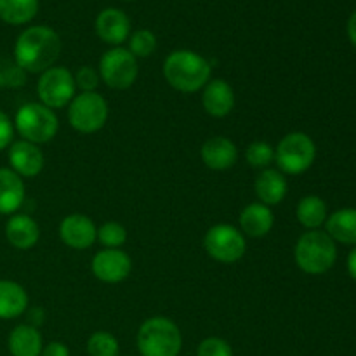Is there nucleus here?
Returning a JSON list of instances; mask_svg holds the SVG:
<instances>
[{"label": "nucleus", "mask_w": 356, "mask_h": 356, "mask_svg": "<svg viewBox=\"0 0 356 356\" xmlns=\"http://www.w3.org/2000/svg\"><path fill=\"white\" fill-rule=\"evenodd\" d=\"M61 54V38L49 26L26 28L14 45V61L28 73H44Z\"/></svg>", "instance_id": "f257e3e1"}, {"label": "nucleus", "mask_w": 356, "mask_h": 356, "mask_svg": "<svg viewBox=\"0 0 356 356\" xmlns=\"http://www.w3.org/2000/svg\"><path fill=\"white\" fill-rule=\"evenodd\" d=\"M211 63L193 51H174L163 63V76L179 92H197L211 80Z\"/></svg>", "instance_id": "f03ea898"}, {"label": "nucleus", "mask_w": 356, "mask_h": 356, "mask_svg": "<svg viewBox=\"0 0 356 356\" xmlns=\"http://www.w3.org/2000/svg\"><path fill=\"white\" fill-rule=\"evenodd\" d=\"M181 348V330L170 318L153 316L139 327L138 350L141 356H177Z\"/></svg>", "instance_id": "7ed1b4c3"}, {"label": "nucleus", "mask_w": 356, "mask_h": 356, "mask_svg": "<svg viewBox=\"0 0 356 356\" xmlns=\"http://www.w3.org/2000/svg\"><path fill=\"white\" fill-rule=\"evenodd\" d=\"M294 257L298 266L305 273L322 275L329 271L336 263V242L327 233L309 229L296 243Z\"/></svg>", "instance_id": "20e7f679"}, {"label": "nucleus", "mask_w": 356, "mask_h": 356, "mask_svg": "<svg viewBox=\"0 0 356 356\" xmlns=\"http://www.w3.org/2000/svg\"><path fill=\"white\" fill-rule=\"evenodd\" d=\"M14 125L24 141L44 145L58 134L59 120L51 108L42 103H28L17 110Z\"/></svg>", "instance_id": "39448f33"}, {"label": "nucleus", "mask_w": 356, "mask_h": 356, "mask_svg": "<svg viewBox=\"0 0 356 356\" xmlns=\"http://www.w3.org/2000/svg\"><path fill=\"white\" fill-rule=\"evenodd\" d=\"M316 159V146L313 139L305 132H291L278 143L275 149V160L282 174L306 172Z\"/></svg>", "instance_id": "423d86ee"}, {"label": "nucleus", "mask_w": 356, "mask_h": 356, "mask_svg": "<svg viewBox=\"0 0 356 356\" xmlns=\"http://www.w3.org/2000/svg\"><path fill=\"white\" fill-rule=\"evenodd\" d=\"M68 120L82 134L101 131L108 120L106 99L97 92H80L68 104Z\"/></svg>", "instance_id": "0eeeda50"}, {"label": "nucleus", "mask_w": 356, "mask_h": 356, "mask_svg": "<svg viewBox=\"0 0 356 356\" xmlns=\"http://www.w3.org/2000/svg\"><path fill=\"white\" fill-rule=\"evenodd\" d=\"M138 59L129 49L113 47L99 61V76L108 87L117 90L129 89L138 79Z\"/></svg>", "instance_id": "6e6552de"}, {"label": "nucleus", "mask_w": 356, "mask_h": 356, "mask_svg": "<svg viewBox=\"0 0 356 356\" xmlns=\"http://www.w3.org/2000/svg\"><path fill=\"white\" fill-rule=\"evenodd\" d=\"M204 249L218 263H236L245 254V236L229 225H216L205 233Z\"/></svg>", "instance_id": "1a4fd4ad"}, {"label": "nucleus", "mask_w": 356, "mask_h": 356, "mask_svg": "<svg viewBox=\"0 0 356 356\" xmlns=\"http://www.w3.org/2000/svg\"><path fill=\"white\" fill-rule=\"evenodd\" d=\"M37 92L44 106L51 108V110H59L72 103L73 97L76 96L75 79L70 70L63 68V66H52V68L45 70L38 79Z\"/></svg>", "instance_id": "9d476101"}, {"label": "nucleus", "mask_w": 356, "mask_h": 356, "mask_svg": "<svg viewBox=\"0 0 356 356\" xmlns=\"http://www.w3.org/2000/svg\"><path fill=\"white\" fill-rule=\"evenodd\" d=\"M90 270L94 277L104 284H120L131 275L132 261L124 250L103 249L92 257Z\"/></svg>", "instance_id": "9b49d317"}, {"label": "nucleus", "mask_w": 356, "mask_h": 356, "mask_svg": "<svg viewBox=\"0 0 356 356\" xmlns=\"http://www.w3.org/2000/svg\"><path fill=\"white\" fill-rule=\"evenodd\" d=\"M63 243L75 250H86L97 240V228L90 218L83 214L66 216L59 225Z\"/></svg>", "instance_id": "f8f14e48"}, {"label": "nucleus", "mask_w": 356, "mask_h": 356, "mask_svg": "<svg viewBox=\"0 0 356 356\" xmlns=\"http://www.w3.org/2000/svg\"><path fill=\"white\" fill-rule=\"evenodd\" d=\"M9 163L10 169L19 177H35L44 169L45 159L38 145L21 139L10 145Z\"/></svg>", "instance_id": "ddd939ff"}, {"label": "nucleus", "mask_w": 356, "mask_h": 356, "mask_svg": "<svg viewBox=\"0 0 356 356\" xmlns=\"http://www.w3.org/2000/svg\"><path fill=\"white\" fill-rule=\"evenodd\" d=\"M202 162L212 170H228L232 169L238 159V149L232 139L225 136H216L207 139L200 149Z\"/></svg>", "instance_id": "4468645a"}, {"label": "nucleus", "mask_w": 356, "mask_h": 356, "mask_svg": "<svg viewBox=\"0 0 356 356\" xmlns=\"http://www.w3.org/2000/svg\"><path fill=\"white\" fill-rule=\"evenodd\" d=\"M202 104L211 117L222 118L235 108V92L226 80H209L202 92Z\"/></svg>", "instance_id": "2eb2a0df"}, {"label": "nucleus", "mask_w": 356, "mask_h": 356, "mask_svg": "<svg viewBox=\"0 0 356 356\" xmlns=\"http://www.w3.org/2000/svg\"><path fill=\"white\" fill-rule=\"evenodd\" d=\"M96 33L110 45H120L131 33V21L120 9H104L96 17Z\"/></svg>", "instance_id": "dca6fc26"}, {"label": "nucleus", "mask_w": 356, "mask_h": 356, "mask_svg": "<svg viewBox=\"0 0 356 356\" xmlns=\"http://www.w3.org/2000/svg\"><path fill=\"white\" fill-rule=\"evenodd\" d=\"M273 225V211L261 202L247 205L240 214V228H242L243 236L247 235L250 238H263L271 232Z\"/></svg>", "instance_id": "f3484780"}, {"label": "nucleus", "mask_w": 356, "mask_h": 356, "mask_svg": "<svg viewBox=\"0 0 356 356\" xmlns=\"http://www.w3.org/2000/svg\"><path fill=\"white\" fill-rule=\"evenodd\" d=\"M256 195L261 204L273 207L278 205L287 195V179L284 174L277 169H263L259 176L256 177Z\"/></svg>", "instance_id": "a211bd4d"}, {"label": "nucleus", "mask_w": 356, "mask_h": 356, "mask_svg": "<svg viewBox=\"0 0 356 356\" xmlns=\"http://www.w3.org/2000/svg\"><path fill=\"white\" fill-rule=\"evenodd\" d=\"M6 236L13 247L19 250H28L40 238V228L30 216L17 214L7 221Z\"/></svg>", "instance_id": "6ab92c4d"}, {"label": "nucleus", "mask_w": 356, "mask_h": 356, "mask_svg": "<svg viewBox=\"0 0 356 356\" xmlns=\"http://www.w3.org/2000/svg\"><path fill=\"white\" fill-rule=\"evenodd\" d=\"M24 202V183L13 169H0V214H14Z\"/></svg>", "instance_id": "aec40b11"}, {"label": "nucleus", "mask_w": 356, "mask_h": 356, "mask_svg": "<svg viewBox=\"0 0 356 356\" xmlns=\"http://www.w3.org/2000/svg\"><path fill=\"white\" fill-rule=\"evenodd\" d=\"M9 351L13 356H40L44 341L33 325H17L9 336Z\"/></svg>", "instance_id": "412c9836"}, {"label": "nucleus", "mask_w": 356, "mask_h": 356, "mask_svg": "<svg viewBox=\"0 0 356 356\" xmlns=\"http://www.w3.org/2000/svg\"><path fill=\"white\" fill-rule=\"evenodd\" d=\"M28 308V294L19 284L0 280V320H13Z\"/></svg>", "instance_id": "4be33fe9"}, {"label": "nucleus", "mask_w": 356, "mask_h": 356, "mask_svg": "<svg viewBox=\"0 0 356 356\" xmlns=\"http://www.w3.org/2000/svg\"><path fill=\"white\" fill-rule=\"evenodd\" d=\"M327 235L341 243H356V209H341L327 218Z\"/></svg>", "instance_id": "5701e85b"}, {"label": "nucleus", "mask_w": 356, "mask_h": 356, "mask_svg": "<svg viewBox=\"0 0 356 356\" xmlns=\"http://www.w3.org/2000/svg\"><path fill=\"white\" fill-rule=\"evenodd\" d=\"M38 13V0H0V19L9 24H24Z\"/></svg>", "instance_id": "b1692460"}, {"label": "nucleus", "mask_w": 356, "mask_h": 356, "mask_svg": "<svg viewBox=\"0 0 356 356\" xmlns=\"http://www.w3.org/2000/svg\"><path fill=\"white\" fill-rule=\"evenodd\" d=\"M296 216L305 228L316 229L327 221V204L320 197L309 195L299 202Z\"/></svg>", "instance_id": "393cba45"}, {"label": "nucleus", "mask_w": 356, "mask_h": 356, "mask_svg": "<svg viewBox=\"0 0 356 356\" xmlns=\"http://www.w3.org/2000/svg\"><path fill=\"white\" fill-rule=\"evenodd\" d=\"M120 346L113 334L97 330L87 341V353L89 356H118Z\"/></svg>", "instance_id": "a878e982"}, {"label": "nucleus", "mask_w": 356, "mask_h": 356, "mask_svg": "<svg viewBox=\"0 0 356 356\" xmlns=\"http://www.w3.org/2000/svg\"><path fill=\"white\" fill-rule=\"evenodd\" d=\"M245 159L256 169H268L275 162V149L266 141H254L247 146Z\"/></svg>", "instance_id": "bb28decb"}, {"label": "nucleus", "mask_w": 356, "mask_h": 356, "mask_svg": "<svg viewBox=\"0 0 356 356\" xmlns=\"http://www.w3.org/2000/svg\"><path fill=\"white\" fill-rule=\"evenodd\" d=\"M156 49V37L153 35V31L149 30H138L136 33L131 35V40H129V51L138 58H148L155 52Z\"/></svg>", "instance_id": "cd10ccee"}, {"label": "nucleus", "mask_w": 356, "mask_h": 356, "mask_svg": "<svg viewBox=\"0 0 356 356\" xmlns=\"http://www.w3.org/2000/svg\"><path fill=\"white\" fill-rule=\"evenodd\" d=\"M97 240H99L101 245H104L106 249H118L125 243L127 240V232L122 225L115 221H108L97 229Z\"/></svg>", "instance_id": "c85d7f7f"}, {"label": "nucleus", "mask_w": 356, "mask_h": 356, "mask_svg": "<svg viewBox=\"0 0 356 356\" xmlns=\"http://www.w3.org/2000/svg\"><path fill=\"white\" fill-rule=\"evenodd\" d=\"M26 82V72L16 61L0 56V87H21Z\"/></svg>", "instance_id": "c756f323"}, {"label": "nucleus", "mask_w": 356, "mask_h": 356, "mask_svg": "<svg viewBox=\"0 0 356 356\" xmlns=\"http://www.w3.org/2000/svg\"><path fill=\"white\" fill-rule=\"evenodd\" d=\"M197 356H233V350L221 337H207L198 344Z\"/></svg>", "instance_id": "7c9ffc66"}, {"label": "nucleus", "mask_w": 356, "mask_h": 356, "mask_svg": "<svg viewBox=\"0 0 356 356\" xmlns=\"http://www.w3.org/2000/svg\"><path fill=\"white\" fill-rule=\"evenodd\" d=\"M73 79H75V86L80 87L82 92H94L96 87L99 86L101 76L99 73L94 68H90V66H82V68L73 75Z\"/></svg>", "instance_id": "2f4dec72"}, {"label": "nucleus", "mask_w": 356, "mask_h": 356, "mask_svg": "<svg viewBox=\"0 0 356 356\" xmlns=\"http://www.w3.org/2000/svg\"><path fill=\"white\" fill-rule=\"evenodd\" d=\"M14 136V125L3 111H0V152L10 145Z\"/></svg>", "instance_id": "473e14b6"}, {"label": "nucleus", "mask_w": 356, "mask_h": 356, "mask_svg": "<svg viewBox=\"0 0 356 356\" xmlns=\"http://www.w3.org/2000/svg\"><path fill=\"white\" fill-rule=\"evenodd\" d=\"M40 356H70V350L66 344L54 341V343H49L47 346L42 350Z\"/></svg>", "instance_id": "72a5a7b5"}, {"label": "nucleus", "mask_w": 356, "mask_h": 356, "mask_svg": "<svg viewBox=\"0 0 356 356\" xmlns=\"http://www.w3.org/2000/svg\"><path fill=\"white\" fill-rule=\"evenodd\" d=\"M348 35H350V40L353 42V45L356 47V10L351 14L350 21H348Z\"/></svg>", "instance_id": "f704fd0d"}, {"label": "nucleus", "mask_w": 356, "mask_h": 356, "mask_svg": "<svg viewBox=\"0 0 356 356\" xmlns=\"http://www.w3.org/2000/svg\"><path fill=\"white\" fill-rule=\"evenodd\" d=\"M348 271H350L351 278L356 280V249H353L348 256Z\"/></svg>", "instance_id": "c9c22d12"}]
</instances>
